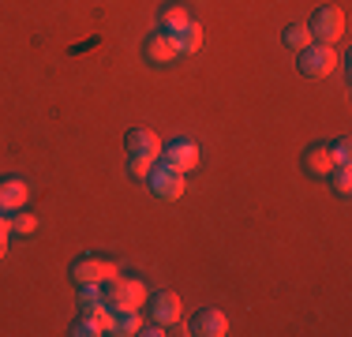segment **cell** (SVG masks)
Here are the masks:
<instances>
[{
    "instance_id": "6da1fadb",
    "label": "cell",
    "mask_w": 352,
    "mask_h": 337,
    "mask_svg": "<svg viewBox=\"0 0 352 337\" xmlns=\"http://www.w3.org/2000/svg\"><path fill=\"white\" fill-rule=\"evenodd\" d=\"M146 285L139 281V277H109V281L102 285V300L109 303L113 311H139L146 307Z\"/></svg>"
},
{
    "instance_id": "7a4b0ae2",
    "label": "cell",
    "mask_w": 352,
    "mask_h": 337,
    "mask_svg": "<svg viewBox=\"0 0 352 337\" xmlns=\"http://www.w3.org/2000/svg\"><path fill=\"white\" fill-rule=\"evenodd\" d=\"M307 30H311V41H318V45H333V41L345 34V12H341L338 4L318 8L311 15V23H307Z\"/></svg>"
},
{
    "instance_id": "3957f363",
    "label": "cell",
    "mask_w": 352,
    "mask_h": 337,
    "mask_svg": "<svg viewBox=\"0 0 352 337\" xmlns=\"http://www.w3.org/2000/svg\"><path fill=\"white\" fill-rule=\"evenodd\" d=\"M120 274V266L105 255H82L72 263V281L75 285H105L109 277Z\"/></svg>"
},
{
    "instance_id": "277c9868",
    "label": "cell",
    "mask_w": 352,
    "mask_h": 337,
    "mask_svg": "<svg viewBox=\"0 0 352 337\" xmlns=\"http://www.w3.org/2000/svg\"><path fill=\"white\" fill-rule=\"evenodd\" d=\"M146 184H150V191H154L157 199H165V202H173V199H180L184 195V173H176L173 165H165V162H154V168H150V176H146Z\"/></svg>"
},
{
    "instance_id": "5b68a950",
    "label": "cell",
    "mask_w": 352,
    "mask_h": 337,
    "mask_svg": "<svg viewBox=\"0 0 352 337\" xmlns=\"http://www.w3.org/2000/svg\"><path fill=\"white\" fill-rule=\"evenodd\" d=\"M300 72L307 75V79H322V75H330L333 67H338V53H333V45H307L300 49Z\"/></svg>"
},
{
    "instance_id": "8992f818",
    "label": "cell",
    "mask_w": 352,
    "mask_h": 337,
    "mask_svg": "<svg viewBox=\"0 0 352 337\" xmlns=\"http://www.w3.org/2000/svg\"><path fill=\"white\" fill-rule=\"evenodd\" d=\"M146 303H150V323L157 326H176L184 315V303L176 292H157V296H146Z\"/></svg>"
},
{
    "instance_id": "52a82bcc",
    "label": "cell",
    "mask_w": 352,
    "mask_h": 337,
    "mask_svg": "<svg viewBox=\"0 0 352 337\" xmlns=\"http://www.w3.org/2000/svg\"><path fill=\"white\" fill-rule=\"evenodd\" d=\"M162 162L173 165L176 173H188V168L199 165V146L191 139H176L169 146H162Z\"/></svg>"
},
{
    "instance_id": "ba28073f",
    "label": "cell",
    "mask_w": 352,
    "mask_h": 337,
    "mask_svg": "<svg viewBox=\"0 0 352 337\" xmlns=\"http://www.w3.org/2000/svg\"><path fill=\"white\" fill-rule=\"evenodd\" d=\"M124 146H128L131 157H162V139H157L150 128H131L128 139H124Z\"/></svg>"
},
{
    "instance_id": "9c48e42d",
    "label": "cell",
    "mask_w": 352,
    "mask_h": 337,
    "mask_svg": "<svg viewBox=\"0 0 352 337\" xmlns=\"http://www.w3.org/2000/svg\"><path fill=\"white\" fill-rule=\"evenodd\" d=\"M142 53H146V61L154 67H169L176 61V49H173V38L169 30H154L146 38V45H142Z\"/></svg>"
},
{
    "instance_id": "30bf717a",
    "label": "cell",
    "mask_w": 352,
    "mask_h": 337,
    "mask_svg": "<svg viewBox=\"0 0 352 337\" xmlns=\"http://www.w3.org/2000/svg\"><path fill=\"white\" fill-rule=\"evenodd\" d=\"M333 168H338V162H333V154H330V142L307 146V154H304V173H307V176H315V180H326Z\"/></svg>"
},
{
    "instance_id": "8fae6325",
    "label": "cell",
    "mask_w": 352,
    "mask_h": 337,
    "mask_svg": "<svg viewBox=\"0 0 352 337\" xmlns=\"http://www.w3.org/2000/svg\"><path fill=\"white\" fill-rule=\"evenodd\" d=\"M191 334L195 337H225L229 334V318L217 307H203L195 318H191Z\"/></svg>"
},
{
    "instance_id": "7c38bea8",
    "label": "cell",
    "mask_w": 352,
    "mask_h": 337,
    "mask_svg": "<svg viewBox=\"0 0 352 337\" xmlns=\"http://www.w3.org/2000/svg\"><path fill=\"white\" fill-rule=\"evenodd\" d=\"M173 49L176 56H188V53H199V45H203V27L199 23H184V27H176L173 34Z\"/></svg>"
},
{
    "instance_id": "4fadbf2b",
    "label": "cell",
    "mask_w": 352,
    "mask_h": 337,
    "mask_svg": "<svg viewBox=\"0 0 352 337\" xmlns=\"http://www.w3.org/2000/svg\"><path fill=\"white\" fill-rule=\"evenodd\" d=\"M27 199H30V188L19 176L0 180V210H19V206H27Z\"/></svg>"
},
{
    "instance_id": "5bb4252c",
    "label": "cell",
    "mask_w": 352,
    "mask_h": 337,
    "mask_svg": "<svg viewBox=\"0 0 352 337\" xmlns=\"http://www.w3.org/2000/svg\"><path fill=\"white\" fill-rule=\"evenodd\" d=\"M184 23H191V15H188V8L176 0V4H165V8H157V30H176V27H184Z\"/></svg>"
},
{
    "instance_id": "9a60e30c",
    "label": "cell",
    "mask_w": 352,
    "mask_h": 337,
    "mask_svg": "<svg viewBox=\"0 0 352 337\" xmlns=\"http://www.w3.org/2000/svg\"><path fill=\"white\" fill-rule=\"evenodd\" d=\"M139 311H113V330L109 334H116V337H131V334H139Z\"/></svg>"
},
{
    "instance_id": "2e32d148",
    "label": "cell",
    "mask_w": 352,
    "mask_h": 337,
    "mask_svg": "<svg viewBox=\"0 0 352 337\" xmlns=\"http://www.w3.org/2000/svg\"><path fill=\"white\" fill-rule=\"evenodd\" d=\"M285 45L292 49V53H300V49L311 45V30H307V23H292V27H285Z\"/></svg>"
},
{
    "instance_id": "e0dca14e",
    "label": "cell",
    "mask_w": 352,
    "mask_h": 337,
    "mask_svg": "<svg viewBox=\"0 0 352 337\" xmlns=\"http://www.w3.org/2000/svg\"><path fill=\"white\" fill-rule=\"evenodd\" d=\"M8 221H12V232H19V236H30V232L38 229V217H34V214H27L23 206L15 210V214L8 217Z\"/></svg>"
},
{
    "instance_id": "ac0fdd59",
    "label": "cell",
    "mask_w": 352,
    "mask_h": 337,
    "mask_svg": "<svg viewBox=\"0 0 352 337\" xmlns=\"http://www.w3.org/2000/svg\"><path fill=\"white\" fill-rule=\"evenodd\" d=\"M326 180H333V191H338V195H349V191H352V173H349V165H338L330 176H326Z\"/></svg>"
},
{
    "instance_id": "d6986e66",
    "label": "cell",
    "mask_w": 352,
    "mask_h": 337,
    "mask_svg": "<svg viewBox=\"0 0 352 337\" xmlns=\"http://www.w3.org/2000/svg\"><path fill=\"white\" fill-rule=\"evenodd\" d=\"M150 168H154V157H131V162H128V173L135 176V180H146Z\"/></svg>"
},
{
    "instance_id": "ffe728a7",
    "label": "cell",
    "mask_w": 352,
    "mask_h": 337,
    "mask_svg": "<svg viewBox=\"0 0 352 337\" xmlns=\"http://www.w3.org/2000/svg\"><path fill=\"white\" fill-rule=\"evenodd\" d=\"M330 154H333V162H338V165H349V157H352V146H349V139H338V142H330Z\"/></svg>"
},
{
    "instance_id": "44dd1931",
    "label": "cell",
    "mask_w": 352,
    "mask_h": 337,
    "mask_svg": "<svg viewBox=\"0 0 352 337\" xmlns=\"http://www.w3.org/2000/svg\"><path fill=\"white\" fill-rule=\"evenodd\" d=\"M72 334H75V337H87V334H90V337H98L102 330H98V323H94V318H90V315H82L79 323L72 326Z\"/></svg>"
},
{
    "instance_id": "7402d4cb",
    "label": "cell",
    "mask_w": 352,
    "mask_h": 337,
    "mask_svg": "<svg viewBox=\"0 0 352 337\" xmlns=\"http://www.w3.org/2000/svg\"><path fill=\"white\" fill-rule=\"evenodd\" d=\"M8 236H12V221H8V217H0V259L8 255Z\"/></svg>"
},
{
    "instance_id": "603a6c76",
    "label": "cell",
    "mask_w": 352,
    "mask_h": 337,
    "mask_svg": "<svg viewBox=\"0 0 352 337\" xmlns=\"http://www.w3.org/2000/svg\"><path fill=\"white\" fill-rule=\"evenodd\" d=\"M139 334H146V337H162V334H165V326H157V323H154V326H139Z\"/></svg>"
}]
</instances>
